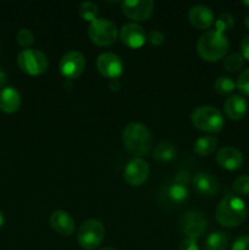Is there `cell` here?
I'll return each mask as SVG.
<instances>
[{
	"instance_id": "4dcf8cb0",
	"label": "cell",
	"mask_w": 249,
	"mask_h": 250,
	"mask_svg": "<svg viewBox=\"0 0 249 250\" xmlns=\"http://www.w3.org/2000/svg\"><path fill=\"white\" fill-rule=\"evenodd\" d=\"M149 41V43L153 44V45H161V44L165 42V36H164L163 32L158 31V29H154V31H151L150 33H149L148 38H146Z\"/></svg>"
},
{
	"instance_id": "d590c367",
	"label": "cell",
	"mask_w": 249,
	"mask_h": 250,
	"mask_svg": "<svg viewBox=\"0 0 249 250\" xmlns=\"http://www.w3.org/2000/svg\"><path fill=\"white\" fill-rule=\"evenodd\" d=\"M7 82V73L2 67H0V88H4L5 83Z\"/></svg>"
},
{
	"instance_id": "f1b7e54d",
	"label": "cell",
	"mask_w": 249,
	"mask_h": 250,
	"mask_svg": "<svg viewBox=\"0 0 249 250\" xmlns=\"http://www.w3.org/2000/svg\"><path fill=\"white\" fill-rule=\"evenodd\" d=\"M16 39L21 46H29L34 42V34L31 29L21 28L17 32Z\"/></svg>"
},
{
	"instance_id": "603a6c76",
	"label": "cell",
	"mask_w": 249,
	"mask_h": 250,
	"mask_svg": "<svg viewBox=\"0 0 249 250\" xmlns=\"http://www.w3.org/2000/svg\"><path fill=\"white\" fill-rule=\"evenodd\" d=\"M176 156V148L171 142H161L160 144L156 146L154 149V159L158 161H164V163H168V161L173 160Z\"/></svg>"
},
{
	"instance_id": "7a4b0ae2",
	"label": "cell",
	"mask_w": 249,
	"mask_h": 250,
	"mask_svg": "<svg viewBox=\"0 0 249 250\" xmlns=\"http://www.w3.org/2000/svg\"><path fill=\"white\" fill-rule=\"evenodd\" d=\"M122 141L127 150L137 156L148 154L153 143L150 131L139 122H131L124 127L122 132Z\"/></svg>"
},
{
	"instance_id": "f546056e",
	"label": "cell",
	"mask_w": 249,
	"mask_h": 250,
	"mask_svg": "<svg viewBox=\"0 0 249 250\" xmlns=\"http://www.w3.org/2000/svg\"><path fill=\"white\" fill-rule=\"evenodd\" d=\"M236 85L243 94L249 95V67L242 71L241 75L237 78Z\"/></svg>"
},
{
	"instance_id": "9a60e30c",
	"label": "cell",
	"mask_w": 249,
	"mask_h": 250,
	"mask_svg": "<svg viewBox=\"0 0 249 250\" xmlns=\"http://www.w3.org/2000/svg\"><path fill=\"white\" fill-rule=\"evenodd\" d=\"M188 17H189L190 23L199 29L209 28L215 22L214 12L205 5H195L190 7Z\"/></svg>"
},
{
	"instance_id": "8d00e7d4",
	"label": "cell",
	"mask_w": 249,
	"mask_h": 250,
	"mask_svg": "<svg viewBox=\"0 0 249 250\" xmlns=\"http://www.w3.org/2000/svg\"><path fill=\"white\" fill-rule=\"evenodd\" d=\"M4 224H5V216H4V214H2L1 210H0V229L4 226Z\"/></svg>"
},
{
	"instance_id": "cb8c5ba5",
	"label": "cell",
	"mask_w": 249,
	"mask_h": 250,
	"mask_svg": "<svg viewBox=\"0 0 249 250\" xmlns=\"http://www.w3.org/2000/svg\"><path fill=\"white\" fill-rule=\"evenodd\" d=\"M78 14L85 21L93 22L98 19V5L93 1H83L78 6Z\"/></svg>"
},
{
	"instance_id": "9c48e42d",
	"label": "cell",
	"mask_w": 249,
	"mask_h": 250,
	"mask_svg": "<svg viewBox=\"0 0 249 250\" xmlns=\"http://www.w3.org/2000/svg\"><path fill=\"white\" fill-rule=\"evenodd\" d=\"M181 229L189 239H197L207 229V217L199 211H188L181 217Z\"/></svg>"
},
{
	"instance_id": "e575fe53",
	"label": "cell",
	"mask_w": 249,
	"mask_h": 250,
	"mask_svg": "<svg viewBox=\"0 0 249 250\" xmlns=\"http://www.w3.org/2000/svg\"><path fill=\"white\" fill-rule=\"evenodd\" d=\"M241 50H242V56H243V59L249 60V36H247L246 38L242 41Z\"/></svg>"
},
{
	"instance_id": "836d02e7",
	"label": "cell",
	"mask_w": 249,
	"mask_h": 250,
	"mask_svg": "<svg viewBox=\"0 0 249 250\" xmlns=\"http://www.w3.org/2000/svg\"><path fill=\"white\" fill-rule=\"evenodd\" d=\"M178 250H199L198 249V246H197V242L194 241V239H185V241H182V243L180 244V248Z\"/></svg>"
},
{
	"instance_id": "7402d4cb",
	"label": "cell",
	"mask_w": 249,
	"mask_h": 250,
	"mask_svg": "<svg viewBox=\"0 0 249 250\" xmlns=\"http://www.w3.org/2000/svg\"><path fill=\"white\" fill-rule=\"evenodd\" d=\"M228 246V237L225 232L216 231L209 234L205 241L207 250H226Z\"/></svg>"
},
{
	"instance_id": "44dd1931",
	"label": "cell",
	"mask_w": 249,
	"mask_h": 250,
	"mask_svg": "<svg viewBox=\"0 0 249 250\" xmlns=\"http://www.w3.org/2000/svg\"><path fill=\"white\" fill-rule=\"evenodd\" d=\"M217 138L212 136H203L194 143V151L200 156H208L216 149Z\"/></svg>"
},
{
	"instance_id": "277c9868",
	"label": "cell",
	"mask_w": 249,
	"mask_h": 250,
	"mask_svg": "<svg viewBox=\"0 0 249 250\" xmlns=\"http://www.w3.org/2000/svg\"><path fill=\"white\" fill-rule=\"evenodd\" d=\"M190 121L198 129L209 133L220 132L225 125L221 111L210 105L198 106L190 115Z\"/></svg>"
},
{
	"instance_id": "30bf717a",
	"label": "cell",
	"mask_w": 249,
	"mask_h": 250,
	"mask_svg": "<svg viewBox=\"0 0 249 250\" xmlns=\"http://www.w3.org/2000/svg\"><path fill=\"white\" fill-rule=\"evenodd\" d=\"M149 176V165L144 159L133 158L127 163L124 170V178L129 186L138 187L143 185Z\"/></svg>"
},
{
	"instance_id": "ba28073f",
	"label": "cell",
	"mask_w": 249,
	"mask_h": 250,
	"mask_svg": "<svg viewBox=\"0 0 249 250\" xmlns=\"http://www.w3.org/2000/svg\"><path fill=\"white\" fill-rule=\"evenodd\" d=\"M61 75L68 80H75L80 77L85 68V59L83 54L80 51H68L61 58L60 63H59Z\"/></svg>"
},
{
	"instance_id": "ac0fdd59",
	"label": "cell",
	"mask_w": 249,
	"mask_h": 250,
	"mask_svg": "<svg viewBox=\"0 0 249 250\" xmlns=\"http://www.w3.org/2000/svg\"><path fill=\"white\" fill-rule=\"evenodd\" d=\"M248 110V103L242 95L234 94L227 98L224 104V111L231 120H241Z\"/></svg>"
},
{
	"instance_id": "3957f363",
	"label": "cell",
	"mask_w": 249,
	"mask_h": 250,
	"mask_svg": "<svg viewBox=\"0 0 249 250\" xmlns=\"http://www.w3.org/2000/svg\"><path fill=\"white\" fill-rule=\"evenodd\" d=\"M197 50L203 60L217 61L226 55L228 50V39L224 33L215 29L208 31L198 39Z\"/></svg>"
},
{
	"instance_id": "6da1fadb",
	"label": "cell",
	"mask_w": 249,
	"mask_h": 250,
	"mask_svg": "<svg viewBox=\"0 0 249 250\" xmlns=\"http://www.w3.org/2000/svg\"><path fill=\"white\" fill-rule=\"evenodd\" d=\"M248 209L242 198L227 194L216 207L215 216L217 222L224 227H237L246 220Z\"/></svg>"
},
{
	"instance_id": "7c38bea8",
	"label": "cell",
	"mask_w": 249,
	"mask_h": 250,
	"mask_svg": "<svg viewBox=\"0 0 249 250\" xmlns=\"http://www.w3.org/2000/svg\"><path fill=\"white\" fill-rule=\"evenodd\" d=\"M97 68L104 77L116 80L124 72V62L116 54L103 53L97 59Z\"/></svg>"
},
{
	"instance_id": "83f0119b",
	"label": "cell",
	"mask_w": 249,
	"mask_h": 250,
	"mask_svg": "<svg viewBox=\"0 0 249 250\" xmlns=\"http://www.w3.org/2000/svg\"><path fill=\"white\" fill-rule=\"evenodd\" d=\"M234 192L239 195H247L249 194V176L248 175H242L237 177L233 181L232 185Z\"/></svg>"
},
{
	"instance_id": "8fae6325",
	"label": "cell",
	"mask_w": 249,
	"mask_h": 250,
	"mask_svg": "<svg viewBox=\"0 0 249 250\" xmlns=\"http://www.w3.org/2000/svg\"><path fill=\"white\" fill-rule=\"evenodd\" d=\"M122 12L133 21H145L151 16L154 2L151 0H124L121 2Z\"/></svg>"
},
{
	"instance_id": "4fadbf2b",
	"label": "cell",
	"mask_w": 249,
	"mask_h": 250,
	"mask_svg": "<svg viewBox=\"0 0 249 250\" xmlns=\"http://www.w3.org/2000/svg\"><path fill=\"white\" fill-rule=\"evenodd\" d=\"M120 39L128 48L138 49L143 46L146 42V33L143 27L139 26L138 23L131 22L122 26L120 31Z\"/></svg>"
},
{
	"instance_id": "8992f818",
	"label": "cell",
	"mask_w": 249,
	"mask_h": 250,
	"mask_svg": "<svg viewBox=\"0 0 249 250\" xmlns=\"http://www.w3.org/2000/svg\"><path fill=\"white\" fill-rule=\"evenodd\" d=\"M88 37L95 45L107 46L115 43L117 38V27L106 19H97L90 22Z\"/></svg>"
},
{
	"instance_id": "5bb4252c",
	"label": "cell",
	"mask_w": 249,
	"mask_h": 250,
	"mask_svg": "<svg viewBox=\"0 0 249 250\" xmlns=\"http://www.w3.org/2000/svg\"><path fill=\"white\" fill-rule=\"evenodd\" d=\"M243 154L233 146H224L216 154L217 164L228 171L238 170L243 164Z\"/></svg>"
},
{
	"instance_id": "d4e9b609",
	"label": "cell",
	"mask_w": 249,
	"mask_h": 250,
	"mask_svg": "<svg viewBox=\"0 0 249 250\" xmlns=\"http://www.w3.org/2000/svg\"><path fill=\"white\" fill-rule=\"evenodd\" d=\"M215 31L220 32V33H226L232 27L234 26V19L231 14L228 12H222L219 15L216 20H215Z\"/></svg>"
},
{
	"instance_id": "52a82bcc",
	"label": "cell",
	"mask_w": 249,
	"mask_h": 250,
	"mask_svg": "<svg viewBox=\"0 0 249 250\" xmlns=\"http://www.w3.org/2000/svg\"><path fill=\"white\" fill-rule=\"evenodd\" d=\"M17 65L27 75L38 76L48 70V58L38 49H23L17 56Z\"/></svg>"
},
{
	"instance_id": "f35d334b",
	"label": "cell",
	"mask_w": 249,
	"mask_h": 250,
	"mask_svg": "<svg viewBox=\"0 0 249 250\" xmlns=\"http://www.w3.org/2000/svg\"><path fill=\"white\" fill-rule=\"evenodd\" d=\"M99 250H116L115 248H111V247H105V248H102Z\"/></svg>"
},
{
	"instance_id": "2e32d148",
	"label": "cell",
	"mask_w": 249,
	"mask_h": 250,
	"mask_svg": "<svg viewBox=\"0 0 249 250\" xmlns=\"http://www.w3.org/2000/svg\"><path fill=\"white\" fill-rule=\"evenodd\" d=\"M193 187L199 194L205 197H215L219 193V182L212 175L198 172L193 177Z\"/></svg>"
},
{
	"instance_id": "ffe728a7",
	"label": "cell",
	"mask_w": 249,
	"mask_h": 250,
	"mask_svg": "<svg viewBox=\"0 0 249 250\" xmlns=\"http://www.w3.org/2000/svg\"><path fill=\"white\" fill-rule=\"evenodd\" d=\"M188 195L189 192L187 186L180 185L175 181H171L163 187V197L171 204H182L188 199Z\"/></svg>"
},
{
	"instance_id": "1f68e13d",
	"label": "cell",
	"mask_w": 249,
	"mask_h": 250,
	"mask_svg": "<svg viewBox=\"0 0 249 250\" xmlns=\"http://www.w3.org/2000/svg\"><path fill=\"white\" fill-rule=\"evenodd\" d=\"M231 250H249V236H239L232 244Z\"/></svg>"
},
{
	"instance_id": "74e56055",
	"label": "cell",
	"mask_w": 249,
	"mask_h": 250,
	"mask_svg": "<svg viewBox=\"0 0 249 250\" xmlns=\"http://www.w3.org/2000/svg\"><path fill=\"white\" fill-rule=\"evenodd\" d=\"M244 24H246L247 28L249 29V14L246 16V20H244Z\"/></svg>"
},
{
	"instance_id": "d6a6232c",
	"label": "cell",
	"mask_w": 249,
	"mask_h": 250,
	"mask_svg": "<svg viewBox=\"0 0 249 250\" xmlns=\"http://www.w3.org/2000/svg\"><path fill=\"white\" fill-rule=\"evenodd\" d=\"M175 182L180 183V185H183V186H187L188 183H189L190 181V173L188 172L187 170H181L180 172L176 175L175 177Z\"/></svg>"
},
{
	"instance_id": "484cf974",
	"label": "cell",
	"mask_w": 249,
	"mask_h": 250,
	"mask_svg": "<svg viewBox=\"0 0 249 250\" xmlns=\"http://www.w3.org/2000/svg\"><path fill=\"white\" fill-rule=\"evenodd\" d=\"M215 90L219 94H228V93L233 92L236 89V82L232 80L228 76H220L216 81H215Z\"/></svg>"
},
{
	"instance_id": "4316f807",
	"label": "cell",
	"mask_w": 249,
	"mask_h": 250,
	"mask_svg": "<svg viewBox=\"0 0 249 250\" xmlns=\"http://www.w3.org/2000/svg\"><path fill=\"white\" fill-rule=\"evenodd\" d=\"M244 65V60L243 56L241 54H229L224 61V66L225 70L228 71V72H237L238 70H241Z\"/></svg>"
},
{
	"instance_id": "d6986e66",
	"label": "cell",
	"mask_w": 249,
	"mask_h": 250,
	"mask_svg": "<svg viewBox=\"0 0 249 250\" xmlns=\"http://www.w3.org/2000/svg\"><path fill=\"white\" fill-rule=\"evenodd\" d=\"M21 105V94L15 87L7 85L0 89V110L4 112H15Z\"/></svg>"
},
{
	"instance_id": "ab89813d",
	"label": "cell",
	"mask_w": 249,
	"mask_h": 250,
	"mask_svg": "<svg viewBox=\"0 0 249 250\" xmlns=\"http://www.w3.org/2000/svg\"><path fill=\"white\" fill-rule=\"evenodd\" d=\"M242 4H244V5H247V6H249V0H243V1H242Z\"/></svg>"
},
{
	"instance_id": "e0dca14e",
	"label": "cell",
	"mask_w": 249,
	"mask_h": 250,
	"mask_svg": "<svg viewBox=\"0 0 249 250\" xmlns=\"http://www.w3.org/2000/svg\"><path fill=\"white\" fill-rule=\"evenodd\" d=\"M50 226L61 236H71L76 229L72 217L62 210H56L50 215Z\"/></svg>"
},
{
	"instance_id": "5b68a950",
	"label": "cell",
	"mask_w": 249,
	"mask_h": 250,
	"mask_svg": "<svg viewBox=\"0 0 249 250\" xmlns=\"http://www.w3.org/2000/svg\"><path fill=\"white\" fill-rule=\"evenodd\" d=\"M104 237V225L99 220L90 219L81 225L77 233V241L84 250H95L103 243Z\"/></svg>"
}]
</instances>
